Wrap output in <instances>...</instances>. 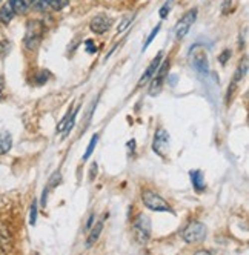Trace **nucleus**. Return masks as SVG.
Here are the masks:
<instances>
[{
    "mask_svg": "<svg viewBox=\"0 0 249 255\" xmlns=\"http://www.w3.org/2000/svg\"><path fill=\"white\" fill-rule=\"evenodd\" d=\"M0 2H2V0H0Z\"/></svg>",
    "mask_w": 249,
    "mask_h": 255,
    "instance_id": "c756f323",
    "label": "nucleus"
},
{
    "mask_svg": "<svg viewBox=\"0 0 249 255\" xmlns=\"http://www.w3.org/2000/svg\"><path fill=\"white\" fill-rule=\"evenodd\" d=\"M35 3V0H9V6L15 14H25Z\"/></svg>",
    "mask_w": 249,
    "mask_h": 255,
    "instance_id": "9d476101",
    "label": "nucleus"
},
{
    "mask_svg": "<svg viewBox=\"0 0 249 255\" xmlns=\"http://www.w3.org/2000/svg\"><path fill=\"white\" fill-rule=\"evenodd\" d=\"M37 222V202H32L31 205V214H29V223L31 225H35Z\"/></svg>",
    "mask_w": 249,
    "mask_h": 255,
    "instance_id": "6ab92c4d",
    "label": "nucleus"
},
{
    "mask_svg": "<svg viewBox=\"0 0 249 255\" xmlns=\"http://www.w3.org/2000/svg\"><path fill=\"white\" fill-rule=\"evenodd\" d=\"M168 68H169V60H165L162 63V66H158V69L155 71V77L152 79L151 86H149V96H155V94L160 93V89H162V85L165 82V77H166Z\"/></svg>",
    "mask_w": 249,
    "mask_h": 255,
    "instance_id": "0eeeda50",
    "label": "nucleus"
},
{
    "mask_svg": "<svg viewBox=\"0 0 249 255\" xmlns=\"http://www.w3.org/2000/svg\"><path fill=\"white\" fill-rule=\"evenodd\" d=\"M86 51L90 52V54H93V52L97 51V48H96V45L93 43V40H88V42H86Z\"/></svg>",
    "mask_w": 249,
    "mask_h": 255,
    "instance_id": "a878e982",
    "label": "nucleus"
},
{
    "mask_svg": "<svg viewBox=\"0 0 249 255\" xmlns=\"http://www.w3.org/2000/svg\"><path fill=\"white\" fill-rule=\"evenodd\" d=\"M195 17H197V11L195 9H192V11H189V12H186L182 19L179 20V23L175 25V28H174V34H175V39L177 40H182L185 35L188 34V31H189V28L192 26V23L195 22Z\"/></svg>",
    "mask_w": 249,
    "mask_h": 255,
    "instance_id": "39448f33",
    "label": "nucleus"
},
{
    "mask_svg": "<svg viewBox=\"0 0 249 255\" xmlns=\"http://www.w3.org/2000/svg\"><path fill=\"white\" fill-rule=\"evenodd\" d=\"M141 200H143V205L151 211H157V212L171 211V206L166 200L162 198L158 194L152 192V191H143V194H141Z\"/></svg>",
    "mask_w": 249,
    "mask_h": 255,
    "instance_id": "7ed1b4c3",
    "label": "nucleus"
},
{
    "mask_svg": "<svg viewBox=\"0 0 249 255\" xmlns=\"http://www.w3.org/2000/svg\"><path fill=\"white\" fill-rule=\"evenodd\" d=\"M69 116H71V111L69 113H66V116L63 117V120L57 125V131L60 132V131H63L65 129V125H66V122H68V119H69Z\"/></svg>",
    "mask_w": 249,
    "mask_h": 255,
    "instance_id": "393cba45",
    "label": "nucleus"
},
{
    "mask_svg": "<svg viewBox=\"0 0 249 255\" xmlns=\"http://www.w3.org/2000/svg\"><path fill=\"white\" fill-rule=\"evenodd\" d=\"M12 138L8 132H0V155L6 154L11 149Z\"/></svg>",
    "mask_w": 249,
    "mask_h": 255,
    "instance_id": "2eb2a0df",
    "label": "nucleus"
},
{
    "mask_svg": "<svg viewBox=\"0 0 249 255\" xmlns=\"http://www.w3.org/2000/svg\"><path fill=\"white\" fill-rule=\"evenodd\" d=\"M102 229H103V222H99L94 228H91L90 231V237H88V242H86V246L88 248H91L96 242H97V239H99V235L102 234Z\"/></svg>",
    "mask_w": 249,
    "mask_h": 255,
    "instance_id": "4468645a",
    "label": "nucleus"
},
{
    "mask_svg": "<svg viewBox=\"0 0 249 255\" xmlns=\"http://www.w3.org/2000/svg\"><path fill=\"white\" fill-rule=\"evenodd\" d=\"M192 66L194 69L199 72V74H208L209 71V63H208V59L203 57V56H197L192 59Z\"/></svg>",
    "mask_w": 249,
    "mask_h": 255,
    "instance_id": "ddd939ff",
    "label": "nucleus"
},
{
    "mask_svg": "<svg viewBox=\"0 0 249 255\" xmlns=\"http://www.w3.org/2000/svg\"><path fill=\"white\" fill-rule=\"evenodd\" d=\"M48 76H49V74H48L46 71H42V72H40V76H39V79H37V83H40V85L45 83V82L48 80Z\"/></svg>",
    "mask_w": 249,
    "mask_h": 255,
    "instance_id": "bb28decb",
    "label": "nucleus"
},
{
    "mask_svg": "<svg viewBox=\"0 0 249 255\" xmlns=\"http://www.w3.org/2000/svg\"><path fill=\"white\" fill-rule=\"evenodd\" d=\"M191 181H192V186L197 192H202L205 191L206 188V183H205V175L202 171H191Z\"/></svg>",
    "mask_w": 249,
    "mask_h": 255,
    "instance_id": "9b49d317",
    "label": "nucleus"
},
{
    "mask_svg": "<svg viewBox=\"0 0 249 255\" xmlns=\"http://www.w3.org/2000/svg\"><path fill=\"white\" fill-rule=\"evenodd\" d=\"M162 57H163V52H158L157 54V57L151 62V65L146 68V71H145V74L141 76V79H140V82H138V85H143V83H146L148 80H151V77L155 74V71L158 69V66H160V63H162Z\"/></svg>",
    "mask_w": 249,
    "mask_h": 255,
    "instance_id": "1a4fd4ad",
    "label": "nucleus"
},
{
    "mask_svg": "<svg viewBox=\"0 0 249 255\" xmlns=\"http://www.w3.org/2000/svg\"><path fill=\"white\" fill-rule=\"evenodd\" d=\"M42 34H43V26L40 22L37 20H31L26 29V35H25V45L28 49H35L37 45L40 43L42 39Z\"/></svg>",
    "mask_w": 249,
    "mask_h": 255,
    "instance_id": "20e7f679",
    "label": "nucleus"
},
{
    "mask_svg": "<svg viewBox=\"0 0 249 255\" xmlns=\"http://www.w3.org/2000/svg\"><path fill=\"white\" fill-rule=\"evenodd\" d=\"M132 235L138 245H145L151 237V220L148 215L140 214L134 220L132 225Z\"/></svg>",
    "mask_w": 249,
    "mask_h": 255,
    "instance_id": "f257e3e1",
    "label": "nucleus"
},
{
    "mask_svg": "<svg viewBox=\"0 0 249 255\" xmlns=\"http://www.w3.org/2000/svg\"><path fill=\"white\" fill-rule=\"evenodd\" d=\"M152 149L160 157H166V154L169 151V134L165 129H158L155 132V137L152 141Z\"/></svg>",
    "mask_w": 249,
    "mask_h": 255,
    "instance_id": "423d86ee",
    "label": "nucleus"
},
{
    "mask_svg": "<svg viewBox=\"0 0 249 255\" xmlns=\"http://www.w3.org/2000/svg\"><path fill=\"white\" fill-rule=\"evenodd\" d=\"M158 31H160V25H157V26H155V28L152 29L151 35H149V37H148V40H146V43H145V46H143V51H145V49L148 48V45H149V43H151V42L154 40V37H155V35H157V32H158Z\"/></svg>",
    "mask_w": 249,
    "mask_h": 255,
    "instance_id": "4be33fe9",
    "label": "nucleus"
},
{
    "mask_svg": "<svg viewBox=\"0 0 249 255\" xmlns=\"http://www.w3.org/2000/svg\"><path fill=\"white\" fill-rule=\"evenodd\" d=\"M77 114H79V108L76 109L74 113H71V116H69V122H66V125H65V134H63V137H66L69 132H71V129L74 128V125H76V119H77Z\"/></svg>",
    "mask_w": 249,
    "mask_h": 255,
    "instance_id": "f3484780",
    "label": "nucleus"
},
{
    "mask_svg": "<svg viewBox=\"0 0 249 255\" xmlns=\"http://www.w3.org/2000/svg\"><path fill=\"white\" fill-rule=\"evenodd\" d=\"M229 57H231V51H229V49L223 51V52L220 54V57H219V59H220V63H222V65H225V63L228 62V59H229Z\"/></svg>",
    "mask_w": 249,
    "mask_h": 255,
    "instance_id": "b1692460",
    "label": "nucleus"
},
{
    "mask_svg": "<svg viewBox=\"0 0 249 255\" xmlns=\"http://www.w3.org/2000/svg\"><path fill=\"white\" fill-rule=\"evenodd\" d=\"M97 140H99V135L96 134V135L91 138L90 144H88V149H86V152H85V155H83V160H88V158H90V155L93 154V151H94V148H96V144H97Z\"/></svg>",
    "mask_w": 249,
    "mask_h": 255,
    "instance_id": "a211bd4d",
    "label": "nucleus"
},
{
    "mask_svg": "<svg viewBox=\"0 0 249 255\" xmlns=\"http://www.w3.org/2000/svg\"><path fill=\"white\" fill-rule=\"evenodd\" d=\"M39 8H52V9H62L68 5V0H35V3Z\"/></svg>",
    "mask_w": 249,
    "mask_h": 255,
    "instance_id": "f8f14e48",
    "label": "nucleus"
},
{
    "mask_svg": "<svg viewBox=\"0 0 249 255\" xmlns=\"http://www.w3.org/2000/svg\"><path fill=\"white\" fill-rule=\"evenodd\" d=\"M111 25H113V19L110 15H106V14H99V15H96L94 19L91 20V25H90V28H91V31L93 32H96V34H103V32H106L110 28H111Z\"/></svg>",
    "mask_w": 249,
    "mask_h": 255,
    "instance_id": "6e6552de",
    "label": "nucleus"
},
{
    "mask_svg": "<svg viewBox=\"0 0 249 255\" xmlns=\"http://www.w3.org/2000/svg\"><path fill=\"white\" fill-rule=\"evenodd\" d=\"M206 226L200 222H192L188 225L183 231V239L186 243L194 245V243H202L206 239Z\"/></svg>",
    "mask_w": 249,
    "mask_h": 255,
    "instance_id": "f03ea898",
    "label": "nucleus"
},
{
    "mask_svg": "<svg viewBox=\"0 0 249 255\" xmlns=\"http://www.w3.org/2000/svg\"><path fill=\"white\" fill-rule=\"evenodd\" d=\"M132 22V15H126V17H124V19L122 20V23L119 25V28H117V31L119 32H123L124 29H126L128 26H129V23Z\"/></svg>",
    "mask_w": 249,
    "mask_h": 255,
    "instance_id": "aec40b11",
    "label": "nucleus"
},
{
    "mask_svg": "<svg viewBox=\"0 0 249 255\" xmlns=\"http://www.w3.org/2000/svg\"><path fill=\"white\" fill-rule=\"evenodd\" d=\"M169 11H171V2L169 3H165L162 6V9H160V17H162V19H165V17L169 14Z\"/></svg>",
    "mask_w": 249,
    "mask_h": 255,
    "instance_id": "5701e85b",
    "label": "nucleus"
},
{
    "mask_svg": "<svg viewBox=\"0 0 249 255\" xmlns=\"http://www.w3.org/2000/svg\"><path fill=\"white\" fill-rule=\"evenodd\" d=\"M94 222H96V215L93 214V215L90 217V220H88V225H86V229H88V231H90V229L93 228V223H94Z\"/></svg>",
    "mask_w": 249,
    "mask_h": 255,
    "instance_id": "cd10ccee",
    "label": "nucleus"
},
{
    "mask_svg": "<svg viewBox=\"0 0 249 255\" xmlns=\"http://www.w3.org/2000/svg\"><path fill=\"white\" fill-rule=\"evenodd\" d=\"M2 88H3V80H2V77H0V91H2Z\"/></svg>",
    "mask_w": 249,
    "mask_h": 255,
    "instance_id": "c85d7f7f",
    "label": "nucleus"
},
{
    "mask_svg": "<svg viewBox=\"0 0 249 255\" xmlns=\"http://www.w3.org/2000/svg\"><path fill=\"white\" fill-rule=\"evenodd\" d=\"M60 178H62V175L59 174V172H56L54 175L51 177V180H49V183H48V188L51 189V188H56L59 183H60Z\"/></svg>",
    "mask_w": 249,
    "mask_h": 255,
    "instance_id": "412c9836",
    "label": "nucleus"
},
{
    "mask_svg": "<svg viewBox=\"0 0 249 255\" xmlns=\"http://www.w3.org/2000/svg\"><path fill=\"white\" fill-rule=\"evenodd\" d=\"M14 14L15 12L12 11V8L9 6V3H6L2 9H0V22H2L3 25H8L12 20Z\"/></svg>",
    "mask_w": 249,
    "mask_h": 255,
    "instance_id": "dca6fc26",
    "label": "nucleus"
}]
</instances>
